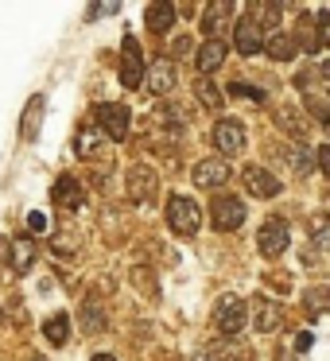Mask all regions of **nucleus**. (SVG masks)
<instances>
[{
	"instance_id": "nucleus-1",
	"label": "nucleus",
	"mask_w": 330,
	"mask_h": 361,
	"mask_svg": "<svg viewBox=\"0 0 330 361\" xmlns=\"http://www.w3.org/2000/svg\"><path fill=\"white\" fill-rule=\"evenodd\" d=\"M167 226H171L179 237L198 233V226H202V210H198L195 198H187V195L167 198Z\"/></svg>"
},
{
	"instance_id": "nucleus-2",
	"label": "nucleus",
	"mask_w": 330,
	"mask_h": 361,
	"mask_svg": "<svg viewBox=\"0 0 330 361\" xmlns=\"http://www.w3.org/2000/svg\"><path fill=\"white\" fill-rule=\"evenodd\" d=\"M94 128L109 140H125L128 136V109L121 102H105L94 109Z\"/></svg>"
},
{
	"instance_id": "nucleus-3",
	"label": "nucleus",
	"mask_w": 330,
	"mask_h": 361,
	"mask_svg": "<svg viewBox=\"0 0 330 361\" xmlns=\"http://www.w3.org/2000/svg\"><path fill=\"white\" fill-rule=\"evenodd\" d=\"M214 322H218L221 334H241L245 322H249V307H245L241 295H221L218 307H214Z\"/></svg>"
},
{
	"instance_id": "nucleus-4",
	"label": "nucleus",
	"mask_w": 330,
	"mask_h": 361,
	"mask_svg": "<svg viewBox=\"0 0 330 361\" xmlns=\"http://www.w3.org/2000/svg\"><path fill=\"white\" fill-rule=\"evenodd\" d=\"M288 245H291V229H288V221L272 218V221H264V226H260V233H257V249H260V257L276 260V257H283V252H288Z\"/></svg>"
},
{
	"instance_id": "nucleus-5",
	"label": "nucleus",
	"mask_w": 330,
	"mask_h": 361,
	"mask_svg": "<svg viewBox=\"0 0 330 361\" xmlns=\"http://www.w3.org/2000/svg\"><path fill=\"white\" fill-rule=\"evenodd\" d=\"M210 221H214V229H221V233H233V229H241V221H245V202H241V198H233V195H221L218 202L210 206Z\"/></svg>"
},
{
	"instance_id": "nucleus-6",
	"label": "nucleus",
	"mask_w": 330,
	"mask_h": 361,
	"mask_svg": "<svg viewBox=\"0 0 330 361\" xmlns=\"http://www.w3.org/2000/svg\"><path fill=\"white\" fill-rule=\"evenodd\" d=\"M121 82H125V90L144 86V55H140V47H136L133 35L125 39V59H121Z\"/></svg>"
},
{
	"instance_id": "nucleus-7",
	"label": "nucleus",
	"mask_w": 330,
	"mask_h": 361,
	"mask_svg": "<svg viewBox=\"0 0 330 361\" xmlns=\"http://www.w3.org/2000/svg\"><path fill=\"white\" fill-rule=\"evenodd\" d=\"M214 140H218V152L221 156H237V152H245V125L241 121H218V128H214Z\"/></svg>"
},
{
	"instance_id": "nucleus-8",
	"label": "nucleus",
	"mask_w": 330,
	"mask_h": 361,
	"mask_svg": "<svg viewBox=\"0 0 330 361\" xmlns=\"http://www.w3.org/2000/svg\"><path fill=\"white\" fill-rule=\"evenodd\" d=\"M233 43H237V51H241V55H260V51H264V32H260L257 24H252V20H233Z\"/></svg>"
},
{
	"instance_id": "nucleus-9",
	"label": "nucleus",
	"mask_w": 330,
	"mask_h": 361,
	"mask_svg": "<svg viewBox=\"0 0 330 361\" xmlns=\"http://www.w3.org/2000/svg\"><path fill=\"white\" fill-rule=\"evenodd\" d=\"M241 183H245V190H249V195H257V198H276L283 190L280 183H276V175H268L264 167H245Z\"/></svg>"
},
{
	"instance_id": "nucleus-10",
	"label": "nucleus",
	"mask_w": 330,
	"mask_h": 361,
	"mask_svg": "<svg viewBox=\"0 0 330 361\" xmlns=\"http://www.w3.org/2000/svg\"><path fill=\"white\" fill-rule=\"evenodd\" d=\"M144 78H148V90H152V94L164 97V94H171V90H175V78H179V74H175V63L156 59V63L144 71Z\"/></svg>"
},
{
	"instance_id": "nucleus-11",
	"label": "nucleus",
	"mask_w": 330,
	"mask_h": 361,
	"mask_svg": "<svg viewBox=\"0 0 330 361\" xmlns=\"http://www.w3.org/2000/svg\"><path fill=\"white\" fill-rule=\"evenodd\" d=\"M152 195H156V171L136 164L133 171H128V198H133V202H152Z\"/></svg>"
},
{
	"instance_id": "nucleus-12",
	"label": "nucleus",
	"mask_w": 330,
	"mask_h": 361,
	"mask_svg": "<svg viewBox=\"0 0 330 361\" xmlns=\"http://www.w3.org/2000/svg\"><path fill=\"white\" fill-rule=\"evenodd\" d=\"M51 202L63 206V210H82V202H86V195H82V183H74L71 175H63V179L51 187Z\"/></svg>"
},
{
	"instance_id": "nucleus-13",
	"label": "nucleus",
	"mask_w": 330,
	"mask_h": 361,
	"mask_svg": "<svg viewBox=\"0 0 330 361\" xmlns=\"http://www.w3.org/2000/svg\"><path fill=\"white\" fill-rule=\"evenodd\" d=\"M195 183L202 190L229 183V159H202V164H195Z\"/></svg>"
},
{
	"instance_id": "nucleus-14",
	"label": "nucleus",
	"mask_w": 330,
	"mask_h": 361,
	"mask_svg": "<svg viewBox=\"0 0 330 361\" xmlns=\"http://www.w3.org/2000/svg\"><path fill=\"white\" fill-rule=\"evenodd\" d=\"M175 20H179V12H175V4H167V0H156V4H148V8H144V24H148L156 35L171 32Z\"/></svg>"
},
{
	"instance_id": "nucleus-15",
	"label": "nucleus",
	"mask_w": 330,
	"mask_h": 361,
	"mask_svg": "<svg viewBox=\"0 0 330 361\" xmlns=\"http://www.w3.org/2000/svg\"><path fill=\"white\" fill-rule=\"evenodd\" d=\"M221 27H233V4H229V0H218V4H210V8L202 12V32L210 35V39H218Z\"/></svg>"
},
{
	"instance_id": "nucleus-16",
	"label": "nucleus",
	"mask_w": 330,
	"mask_h": 361,
	"mask_svg": "<svg viewBox=\"0 0 330 361\" xmlns=\"http://www.w3.org/2000/svg\"><path fill=\"white\" fill-rule=\"evenodd\" d=\"M43 109H47V97H43V94H35L32 102H28L24 117H20V136H24V140H35V136H39V125H43Z\"/></svg>"
},
{
	"instance_id": "nucleus-17",
	"label": "nucleus",
	"mask_w": 330,
	"mask_h": 361,
	"mask_svg": "<svg viewBox=\"0 0 330 361\" xmlns=\"http://www.w3.org/2000/svg\"><path fill=\"white\" fill-rule=\"evenodd\" d=\"M195 63H198V71H202V78H206V74H214L221 63H226V43H221V39H206L202 47H198Z\"/></svg>"
},
{
	"instance_id": "nucleus-18",
	"label": "nucleus",
	"mask_w": 330,
	"mask_h": 361,
	"mask_svg": "<svg viewBox=\"0 0 330 361\" xmlns=\"http://www.w3.org/2000/svg\"><path fill=\"white\" fill-rule=\"evenodd\" d=\"M249 16L245 20H252V24L264 32V27H276V20H280V4H268V0H249Z\"/></svg>"
},
{
	"instance_id": "nucleus-19",
	"label": "nucleus",
	"mask_w": 330,
	"mask_h": 361,
	"mask_svg": "<svg viewBox=\"0 0 330 361\" xmlns=\"http://www.w3.org/2000/svg\"><path fill=\"white\" fill-rule=\"evenodd\" d=\"M264 51H268V59H276V63H288V59H295V39H291L288 32H272L264 39Z\"/></svg>"
},
{
	"instance_id": "nucleus-20",
	"label": "nucleus",
	"mask_w": 330,
	"mask_h": 361,
	"mask_svg": "<svg viewBox=\"0 0 330 361\" xmlns=\"http://www.w3.org/2000/svg\"><path fill=\"white\" fill-rule=\"evenodd\" d=\"M43 338H47V342L55 345V350H59V345H66V338H71V319H66L63 311L51 314V319L43 322Z\"/></svg>"
},
{
	"instance_id": "nucleus-21",
	"label": "nucleus",
	"mask_w": 330,
	"mask_h": 361,
	"mask_svg": "<svg viewBox=\"0 0 330 361\" xmlns=\"http://www.w3.org/2000/svg\"><path fill=\"white\" fill-rule=\"evenodd\" d=\"M8 264L16 268L20 276H24V272H32V264H35V245H32V241H12Z\"/></svg>"
},
{
	"instance_id": "nucleus-22",
	"label": "nucleus",
	"mask_w": 330,
	"mask_h": 361,
	"mask_svg": "<svg viewBox=\"0 0 330 361\" xmlns=\"http://www.w3.org/2000/svg\"><path fill=\"white\" fill-rule=\"evenodd\" d=\"M291 171H295V175H311L314 171V148H303V144H299V148L291 152Z\"/></svg>"
},
{
	"instance_id": "nucleus-23",
	"label": "nucleus",
	"mask_w": 330,
	"mask_h": 361,
	"mask_svg": "<svg viewBox=\"0 0 330 361\" xmlns=\"http://www.w3.org/2000/svg\"><path fill=\"white\" fill-rule=\"evenodd\" d=\"M198 102L202 105H210V109H221V94H218V86H214L210 78H198Z\"/></svg>"
},
{
	"instance_id": "nucleus-24",
	"label": "nucleus",
	"mask_w": 330,
	"mask_h": 361,
	"mask_svg": "<svg viewBox=\"0 0 330 361\" xmlns=\"http://www.w3.org/2000/svg\"><path fill=\"white\" fill-rule=\"evenodd\" d=\"M82 322H86V330H94V334H97V330L105 326V311L97 303H86V307H82Z\"/></svg>"
},
{
	"instance_id": "nucleus-25",
	"label": "nucleus",
	"mask_w": 330,
	"mask_h": 361,
	"mask_svg": "<svg viewBox=\"0 0 330 361\" xmlns=\"http://www.w3.org/2000/svg\"><path fill=\"white\" fill-rule=\"evenodd\" d=\"M97 136H102V133H97L94 125H90V128H82V133H78V140H74V148H78V156H90V152L97 148Z\"/></svg>"
},
{
	"instance_id": "nucleus-26",
	"label": "nucleus",
	"mask_w": 330,
	"mask_h": 361,
	"mask_svg": "<svg viewBox=\"0 0 330 361\" xmlns=\"http://www.w3.org/2000/svg\"><path fill=\"white\" fill-rule=\"evenodd\" d=\"M303 303H307V314H311V319H319V314H322V303H326V288L307 291V295H303Z\"/></svg>"
},
{
	"instance_id": "nucleus-27",
	"label": "nucleus",
	"mask_w": 330,
	"mask_h": 361,
	"mask_svg": "<svg viewBox=\"0 0 330 361\" xmlns=\"http://www.w3.org/2000/svg\"><path fill=\"white\" fill-rule=\"evenodd\" d=\"M229 94H233V97H245V102H264V94H260V90L257 86H249V82H233V86H229Z\"/></svg>"
},
{
	"instance_id": "nucleus-28",
	"label": "nucleus",
	"mask_w": 330,
	"mask_h": 361,
	"mask_svg": "<svg viewBox=\"0 0 330 361\" xmlns=\"http://www.w3.org/2000/svg\"><path fill=\"white\" fill-rule=\"evenodd\" d=\"M276 326H280V314H276V307H264V311L257 314V330H260V334H272Z\"/></svg>"
},
{
	"instance_id": "nucleus-29",
	"label": "nucleus",
	"mask_w": 330,
	"mask_h": 361,
	"mask_svg": "<svg viewBox=\"0 0 330 361\" xmlns=\"http://www.w3.org/2000/svg\"><path fill=\"white\" fill-rule=\"evenodd\" d=\"M311 233H314V249H326L330 233H326V218H322V214H314V218H311Z\"/></svg>"
},
{
	"instance_id": "nucleus-30",
	"label": "nucleus",
	"mask_w": 330,
	"mask_h": 361,
	"mask_svg": "<svg viewBox=\"0 0 330 361\" xmlns=\"http://www.w3.org/2000/svg\"><path fill=\"white\" fill-rule=\"evenodd\" d=\"M117 8H121V4H94L86 16H90V20H97V16H117Z\"/></svg>"
},
{
	"instance_id": "nucleus-31",
	"label": "nucleus",
	"mask_w": 330,
	"mask_h": 361,
	"mask_svg": "<svg viewBox=\"0 0 330 361\" xmlns=\"http://www.w3.org/2000/svg\"><path fill=\"white\" fill-rule=\"evenodd\" d=\"M28 229H32V233H43V229H47V218H43L39 210H35V214H28Z\"/></svg>"
},
{
	"instance_id": "nucleus-32",
	"label": "nucleus",
	"mask_w": 330,
	"mask_h": 361,
	"mask_svg": "<svg viewBox=\"0 0 330 361\" xmlns=\"http://www.w3.org/2000/svg\"><path fill=\"white\" fill-rule=\"evenodd\" d=\"M295 350H299V353L311 350V334H299V338H295Z\"/></svg>"
},
{
	"instance_id": "nucleus-33",
	"label": "nucleus",
	"mask_w": 330,
	"mask_h": 361,
	"mask_svg": "<svg viewBox=\"0 0 330 361\" xmlns=\"http://www.w3.org/2000/svg\"><path fill=\"white\" fill-rule=\"evenodd\" d=\"M0 260H8V245H4V237H0Z\"/></svg>"
},
{
	"instance_id": "nucleus-34",
	"label": "nucleus",
	"mask_w": 330,
	"mask_h": 361,
	"mask_svg": "<svg viewBox=\"0 0 330 361\" xmlns=\"http://www.w3.org/2000/svg\"><path fill=\"white\" fill-rule=\"evenodd\" d=\"M94 361H117V357H113V353H97Z\"/></svg>"
},
{
	"instance_id": "nucleus-35",
	"label": "nucleus",
	"mask_w": 330,
	"mask_h": 361,
	"mask_svg": "<svg viewBox=\"0 0 330 361\" xmlns=\"http://www.w3.org/2000/svg\"><path fill=\"white\" fill-rule=\"evenodd\" d=\"M32 361H47V357H32Z\"/></svg>"
},
{
	"instance_id": "nucleus-36",
	"label": "nucleus",
	"mask_w": 330,
	"mask_h": 361,
	"mask_svg": "<svg viewBox=\"0 0 330 361\" xmlns=\"http://www.w3.org/2000/svg\"><path fill=\"white\" fill-rule=\"evenodd\" d=\"M0 319H4V311H0Z\"/></svg>"
}]
</instances>
